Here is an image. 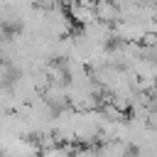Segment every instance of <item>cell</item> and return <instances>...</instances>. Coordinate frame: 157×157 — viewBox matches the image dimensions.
I'll return each instance as SVG.
<instances>
[{
  "label": "cell",
  "mask_w": 157,
  "mask_h": 157,
  "mask_svg": "<svg viewBox=\"0 0 157 157\" xmlns=\"http://www.w3.org/2000/svg\"><path fill=\"white\" fill-rule=\"evenodd\" d=\"M93 17H96V22H103V25L113 27L120 20V7L113 0H93Z\"/></svg>",
  "instance_id": "6da1fadb"
},
{
  "label": "cell",
  "mask_w": 157,
  "mask_h": 157,
  "mask_svg": "<svg viewBox=\"0 0 157 157\" xmlns=\"http://www.w3.org/2000/svg\"><path fill=\"white\" fill-rule=\"evenodd\" d=\"M71 155H74V150L69 145H54V147L39 152V157H71Z\"/></svg>",
  "instance_id": "7a4b0ae2"
},
{
  "label": "cell",
  "mask_w": 157,
  "mask_h": 157,
  "mask_svg": "<svg viewBox=\"0 0 157 157\" xmlns=\"http://www.w3.org/2000/svg\"><path fill=\"white\" fill-rule=\"evenodd\" d=\"M7 34H10V29H7L5 25H0V47H2V42L7 39Z\"/></svg>",
  "instance_id": "3957f363"
},
{
  "label": "cell",
  "mask_w": 157,
  "mask_h": 157,
  "mask_svg": "<svg viewBox=\"0 0 157 157\" xmlns=\"http://www.w3.org/2000/svg\"><path fill=\"white\" fill-rule=\"evenodd\" d=\"M2 61H5V56H2V52H0V64H2Z\"/></svg>",
  "instance_id": "277c9868"
}]
</instances>
